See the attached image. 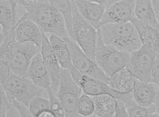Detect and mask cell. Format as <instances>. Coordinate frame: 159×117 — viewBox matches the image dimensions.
<instances>
[{"label": "cell", "mask_w": 159, "mask_h": 117, "mask_svg": "<svg viewBox=\"0 0 159 117\" xmlns=\"http://www.w3.org/2000/svg\"><path fill=\"white\" fill-rule=\"evenodd\" d=\"M25 12L19 20L30 19L43 33L53 34L62 39L70 37L64 16L48 1L27 2Z\"/></svg>", "instance_id": "1"}, {"label": "cell", "mask_w": 159, "mask_h": 117, "mask_svg": "<svg viewBox=\"0 0 159 117\" xmlns=\"http://www.w3.org/2000/svg\"><path fill=\"white\" fill-rule=\"evenodd\" d=\"M103 42L130 54L142 46L138 31L131 22L102 24L98 29Z\"/></svg>", "instance_id": "2"}, {"label": "cell", "mask_w": 159, "mask_h": 117, "mask_svg": "<svg viewBox=\"0 0 159 117\" xmlns=\"http://www.w3.org/2000/svg\"><path fill=\"white\" fill-rule=\"evenodd\" d=\"M97 30L95 61L105 74L110 77L117 71L126 67L130 54L106 45L103 42L99 32Z\"/></svg>", "instance_id": "3"}, {"label": "cell", "mask_w": 159, "mask_h": 117, "mask_svg": "<svg viewBox=\"0 0 159 117\" xmlns=\"http://www.w3.org/2000/svg\"><path fill=\"white\" fill-rule=\"evenodd\" d=\"M71 3L74 40L87 55L95 61L98 29L81 16L73 0L71 1Z\"/></svg>", "instance_id": "4"}, {"label": "cell", "mask_w": 159, "mask_h": 117, "mask_svg": "<svg viewBox=\"0 0 159 117\" xmlns=\"http://www.w3.org/2000/svg\"><path fill=\"white\" fill-rule=\"evenodd\" d=\"M1 85L7 95L12 96L28 107L32 99L41 97L43 90L28 77H20L12 72L6 81Z\"/></svg>", "instance_id": "5"}, {"label": "cell", "mask_w": 159, "mask_h": 117, "mask_svg": "<svg viewBox=\"0 0 159 117\" xmlns=\"http://www.w3.org/2000/svg\"><path fill=\"white\" fill-rule=\"evenodd\" d=\"M83 92L73 78L69 69L61 68L60 84L56 95L60 99L65 112V117H80L77 104Z\"/></svg>", "instance_id": "6"}, {"label": "cell", "mask_w": 159, "mask_h": 117, "mask_svg": "<svg viewBox=\"0 0 159 117\" xmlns=\"http://www.w3.org/2000/svg\"><path fill=\"white\" fill-rule=\"evenodd\" d=\"M156 53L145 45L130 54L126 67L136 79L143 82H150L152 69Z\"/></svg>", "instance_id": "7"}, {"label": "cell", "mask_w": 159, "mask_h": 117, "mask_svg": "<svg viewBox=\"0 0 159 117\" xmlns=\"http://www.w3.org/2000/svg\"><path fill=\"white\" fill-rule=\"evenodd\" d=\"M63 39L69 47L74 67L81 73L107 83L109 77L103 72L95 61L87 55L72 38L69 37Z\"/></svg>", "instance_id": "8"}, {"label": "cell", "mask_w": 159, "mask_h": 117, "mask_svg": "<svg viewBox=\"0 0 159 117\" xmlns=\"http://www.w3.org/2000/svg\"><path fill=\"white\" fill-rule=\"evenodd\" d=\"M69 70L73 78L80 87L83 93L92 97L107 94L125 102L128 99L131 93L126 94L117 93L110 87L106 83L81 73L73 66Z\"/></svg>", "instance_id": "9"}, {"label": "cell", "mask_w": 159, "mask_h": 117, "mask_svg": "<svg viewBox=\"0 0 159 117\" xmlns=\"http://www.w3.org/2000/svg\"><path fill=\"white\" fill-rule=\"evenodd\" d=\"M41 51V49L31 42L15 41L13 45L11 71L15 75L27 77V71L34 57Z\"/></svg>", "instance_id": "10"}, {"label": "cell", "mask_w": 159, "mask_h": 117, "mask_svg": "<svg viewBox=\"0 0 159 117\" xmlns=\"http://www.w3.org/2000/svg\"><path fill=\"white\" fill-rule=\"evenodd\" d=\"M135 0H121L106 7L101 25L131 22L135 16Z\"/></svg>", "instance_id": "11"}, {"label": "cell", "mask_w": 159, "mask_h": 117, "mask_svg": "<svg viewBox=\"0 0 159 117\" xmlns=\"http://www.w3.org/2000/svg\"><path fill=\"white\" fill-rule=\"evenodd\" d=\"M42 35L40 53L50 75L52 89L57 94L60 84L61 67L54 54L46 34L42 32Z\"/></svg>", "instance_id": "12"}, {"label": "cell", "mask_w": 159, "mask_h": 117, "mask_svg": "<svg viewBox=\"0 0 159 117\" xmlns=\"http://www.w3.org/2000/svg\"><path fill=\"white\" fill-rule=\"evenodd\" d=\"M16 41L31 42L41 49L42 32L39 26L30 19L18 20L15 28Z\"/></svg>", "instance_id": "13"}, {"label": "cell", "mask_w": 159, "mask_h": 117, "mask_svg": "<svg viewBox=\"0 0 159 117\" xmlns=\"http://www.w3.org/2000/svg\"><path fill=\"white\" fill-rule=\"evenodd\" d=\"M18 4L15 0H0V39L2 42L6 36L15 28L19 19Z\"/></svg>", "instance_id": "14"}, {"label": "cell", "mask_w": 159, "mask_h": 117, "mask_svg": "<svg viewBox=\"0 0 159 117\" xmlns=\"http://www.w3.org/2000/svg\"><path fill=\"white\" fill-rule=\"evenodd\" d=\"M27 77L43 89L46 90L51 87L50 75L41 53H38L33 58L27 71Z\"/></svg>", "instance_id": "15"}, {"label": "cell", "mask_w": 159, "mask_h": 117, "mask_svg": "<svg viewBox=\"0 0 159 117\" xmlns=\"http://www.w3.org/2000/svg\"><path fill=\"white\" fill-rule=\"evenodd\" d=\"M73 1L81 16L98 29L100 26L102 19L105 10V6L88 0Z\"/></svg>", "instance_id": "16"}, {"label": "cell", "mask_w": 159, "mask_h": 117, "mask_svg": "<svg viewBox=\"0 0 159 117\" xmlns=\"http://www.w3.org/2000/svg\"><path fill=\"white\" fill-rule=\"evenodd\" d=\"M15 40V28L6 36L0 46V77L3 84L11 72V62L12 50Z\"/></svg>", "instance_id": "17"}, {"label": "cell", "mask_w": 159, "mask_h": 117, "mask_svg": "<svg viewBox=\"0 0 159 117\" xmlns=\"http://www.w3.org/2000/svg\"><path fill=\"white\" fill-rule=\"evenodd\" d=\"M132 93L134 100L138 105L149 106L155 102L159 89L152 83L143 82L137 80Z\"/></svg>", "instance_id": "18"}, {"label": "cell", "mask_w": 159, "mask_h": 117, "mask_svg": "<svg viewBox=\"0 0 159 117\" xmlns=\"http://www.w3.org/2000/svg\"><path fill=\"white\" fill-rule=\"evenodd\" d=\"M136 80L131 72L124 68L109 77L107 84L117 93L126 94L132 91Z\"/></svg>", "instance_id": "19"}, {"label": "cell", "mask_w": 159, "mask_h": 117, "mask_svg": "<svg viewBox=\"0 0 159 117\" xmlns=\"http://www.w3.org/2000/svg\"><path fill=\"white\" fill-rule=\"evenodd\" d=\"M131 22L138 31L142 45L148 46L159 54V30L144 24L135 16Z\"/></svg>", "instance_id": "20"}, {"label": "cell", "mask_w": 159, "mask_h": 117, "mask_svg": "<svg viewBox=\"0 0 159 117\" xmlns=\"http://www.w3.org/2000/svg\"><path fill=\"white\" fill-rule=\"evenodd\" d=\"M134 15L144 24L159 30L157 13L151 0H135Z\"/></svg>", "instance_id": "21"}, {"label": "cell", "mask_w": 159, "mask_h": 117, "mask_svg": "<svg viewBox=\"0 0 159 117\" xmlns=\"http://www.w3.org/2000/svg\"><path fill=\"white\" fill-rule=\"evenodd\" d=\"M49 41L61 68L70 69L73 66L71 55L67 43L59 36L51 34Z\"/></svg>", "instance_id": "22"}, {"label": "cell", "mask_w": 159, "mask_h": 117, "mask_svg": "<svg viewBox=\"0 0 159 117\" xmlns=\"http://www.w3.org/2000/svg\"><path fill=\"white\" fill-rule=\"evenodd\" d=\"M93 97L94 103V111L92 116H115L116 98L107 94Z\"/></svg>", "instance_id": "23"}, {"label": "cell", "mask_w": 159, "mask_h": 117, "mask_svg": "<svg viewBox=\"0 0 159 117\" xmlns=\"http://www.w3.org/2000/svg\"><path fill=\"white\" fill-rule=\"evenodd\" d=\"M48 1L64 16L68 34L70 38L74 39L71 1L70 0H48Z\"/></svg>", "instance_id": "24"}, {"label": "cell", "mask_w": 159, "mask_h": 117, "mask_svg": "<svg viewBox=\"0 0 159 117\" xmlns=\"http://www.w3.org/2000/svg\"><path fill=\"white\" fill-rule=\"evenodd\" d=\"M124 102L129 117H157L154 104L149 106H141L135 102L133 95Z\"/></svg>", "instance_id": "25"}, {"label": "cell", "mask_w": 159, "mask_h": 117, "mask_svg": "<svg viewBox=\"0 0 159 117\" xmlns=\"http://www.w3.org/2000/svg\"><path fill=\"white\" fill-rule=\"evenodd\" d=\"M29 108L32 117H54L50 109L49 101L41 97H36L32 99Z\"/></svg>", "instance_id": "26"}, {"label": "cell", "mask_w": 159, "mask_h": 117, "mask_svg": "<svg viewBox=\"0 0 159 117\" xmlns=\"http://www.w3.org/2000/svg\"><path fill=\"white\" fill-rule=\"evenodd\" d=\"M94 111L93 97L83 93L77 104V111L80 116H92Z\"/></svg>", "instance_id": "27"}, {"label": "cell", "mask_w": 159, "mask_h": 117, "mask_svg": "<svg viewBox=\"0 0 159 117\" xmlns=\"http://www.w3.org/2000/svg\"><path fill=\"white\" fill-rule=\"evenodd\" d=\"M46 91L48 96L50 109L53 114L54 117H65V112L63 106L52 88H48Z\"/></svg>", "instance_id": "28"}, {"label": "cell", "mask_w": 159, "mask_h": 117, "mask_svg": "<svg viewBox=\"0 0 159 117\" xmlns=\"http://www.w3.org/2000/svg\"><path fill=\"white\" fill-rule=\"evenodd\" d=\"M6 95L12 105L18 111L20 117H32L28 106L14 99L12 96H8L7 94Z\"/></svg>", "instance_id": "29"}, {"label": "cell", "mask_w": 159, "mask_h": 117, "mask_svg": "<svg viewBox=\"0 0 159 117\" xmlns=\"http://www.w3.org/2000/svg\"><path fill=\"white\" fill-rule=\"evenodd\" d=\"M150 82L157 85L159 89V54L157 53L152 69Z\"/></svg>", "instance_id": "30"}, {"label": "cell", "mask_w": 159, "mask_h": 117, "mask_svg": "<svg viewBox=\"0 0 159 117\" xmlns=\"http://www.w3.org/2000/svg\"><path fill=\"white\" fill-rule=\"evenodd\" d=\"M114 117H129L125 103L120 99H116Z\"/></svg>", "instance_id": "31"}, {"label": "cell", "mask_w": 159, "mask_h": 117, "mask_svg": "<svg viewBox=\"0 0 159 117\" xmlns=\"http://www.w3.org/2000/svg\"><path fill=\"white\" fill-rule=\"evenodd\" d=\"M8 97L3 87H0V117H6V106Z\"/></svg>", "instance_id": "32"}, {"label": "cell", "mask_w": 159, "mask_h": 117, "mask_svg": "<svg viewBox=\"0 0 159 117\" xmlns=\"http://www.w3.org/2000/svg\"><path fill=\"white\" fill-rule=\"evenodd\" d=\"M156 13L159 12V0H151Z\"/></svg>", "instance_id": "33"}, {"label": "cell", "mask_w": 159, "mask_h": 117, "mask_svg": "<svg viewBox=\"0 0 159 117\" xmlns=\"http://www.w3.org/2000/svg\"><path fill=\"white\" fill-rule=\"evenodd\" d=\"M156 109V114L157 117H159V94L158 96L157 97L155 102L154 103Z\"/></svg>", "instance_id": "34"}, {"label": "cell", "mask_w": 159, "mask_h": 117, "mask_svg": "<svg viewBox=\"0 0 159 117\" xmlns=\"http://www.w3.org/2000/svg\"><path fill=\"white\" fill-rule=\"evenodd\" d=\"M88 1L97 3V4H99V5L105 6L109 0H88Z\"/></svg>", "instance_id": "35"}, {"label": "cell", "mask_w": 159, "mask_h": 117, "mask_svg": "<svg viewBox=\"0 0 159 117\" xmlns=\"http://www.w3.org/2000/svg\"><path fill=\"white\" fill-rule=\"evenodd\" d=\"M16 2L17 3L18 5L20 6H24L25 7L26 5L27 2L25 0H15Z\"/></svg>", "instance_id": "36"}, {"label": "cell", "mask_w": 159, "mask_h": 117, "mask_svg": "<svg viewBox=\"0 0 159 117\" xmlns=\"http://www.w3.org/2000/svg\"><path fill=\"white\" fill-rule=\"evenodd\" d=\"M121 1V0H109L108 2L106 4L105 7H107L108 6H111L114 3L116 2H119V1Z\"/></svg>", "instance_id": "37"}, {"label": "cell", "mask_w": 159, "mask_h": 117, "mask_svg": "<svg viewBox=\"0 0 159 117\" xmlns=\"http://www.w3.org/2000/svg\"><path fill=\"white\" fill-rule=\"evenodd\" d=\"M26 2H35V1H37V0H25Z\"/></svg>", "instance_id": "38"}, {"label": "cell", "mask_w": 159, "mask_h": 117, "mask_svg": "<svg viewBox=\"0 0 159 117\" xmlns=\"http://www.w3.org/2000/svg\"><path fill=\"white\" fill-rule=\"evenodd\" d=\"M157 19L158 21V22L159 23V12H158L157 13Z\"/></svg>", "instance_id": "39"}, {"label": "cell", "mask_w": 159, "mask_h": 117, "mask_svg": "<svg viewBox=\"0 0 159 117\" xmlns=\"http://www.w3.org/2000/svg\"><path fill=\"white\" fill-rule=\"evenodd\" d=\"M37 1H48V0H37Z\"/></svg>", "instance_id": "40"}, {"label": "cell", "mask_w": 159, "mask_h": 117, "mask_svg": "<svg viewBox=\"0 0 159 117\" xmlns=\"http://www.w3.org/2000/svg\"><path fill=\"white\" fill-rule=\"evenodd\" d=\"M70 1H72V0H70Z\"/></svg>", "instance_id": "41"}]
</instances>
